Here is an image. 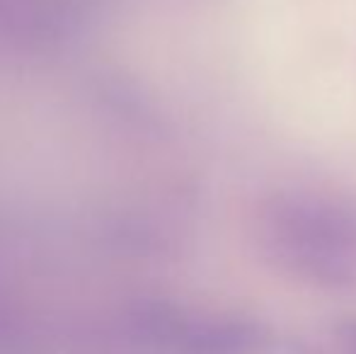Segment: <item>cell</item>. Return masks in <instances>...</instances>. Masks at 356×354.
Segmentation results:
<instances>
[{"label":"cell","instance_id":"6da1fadb","mask_svg":"<svg viewBox=\"0 0 356 354\" xmlns=\"http://www.w3.org/2000/svg\"><path fill=\"white\" fill-rule=\"evenodd\" d=\"M269 255L310 282L356 279V211L303 194H277L259 211Z\"/></svg>","mask_w":356,"mask_h":354},{"label":"cell","instance_id":"7a4b0ae2","mask_svg":"<svg viewBox=\"0 0 356 354\" xmlns=\"http://www.w3.org/2000/svg\"><path fill=\"white\" fill-rule=\"evenodd\" d=\"M262 342V332L248 321H211L187 325L179 340L184 354H250Z\"/></svg>","mask_w":356,"mask_h":354},{"label":"cell","instance_id":"3957f363","mask_svg":"<svg viewBox=\"0 0 356 354\" xmlns=\"http://www.w3.org/2000/svg\"><path fill=\"white\" fill-rule=\"evenodd\" d=\"M339 332H342L349 342H354V345H356V323H347V325H342V328H339Z\"/></svg>","mask_w":356,"mask_h":354}]
</instances>
